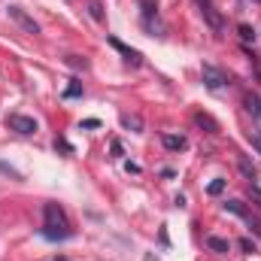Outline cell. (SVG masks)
<instances>
[{
  "instance_id": "18",
  "label": "cell",
  "mask_w": 261,
  "mask_h": 261,
  "mask_svg": "<svg viewBox=\"0 0 261 261\" xmlns=\"http://www.w3.org/2000/svg\"><path fill=\"white\" fill-rule=\"evenodd\" d=\"M67 64H70V67H76V70H79V67L85 70V67H88V61H85V58H76V55H67Z\"/></svg>"
},
{
  "instance_id": "1",
  "label": "cell",
  "mask_w": 261,
  "mask_h": 261,
  "mask_svg": "<svg viewBox=\"0 0 261 261\" xmlns=\"http://www.w3.org/2000/svg\"><path fill=\"white\" fill-rule=\"evenodd\" d=\"M43 219H46V225H43V237L46 240H67V237H73V225H70L67 213L58 203H46L43 206Z\"/></svg>"
},
{
  "instance_id": "10",
  "label": "cell",
  "mask_w": 261,
  "mask_h": 261,
  "mask_svg": "<svg viewBox=\"0 0 261 261\" xmlns=\"http://www.w3.org/2000/svg\"><path fill=\"white\" fill-rule=\"evenodd\" d=\"M243 107H246V113H249V116L261 119V100L255 97V94H246V97H243Z\"/></svg>"
},
{
  "instance_id": "6",
  "label": "cell",
  "mask_w": 261,
  "mask_h": 261,
  "mask_svg": "<svg viewBox=\"0 0 261 261\" xmlns=\"http://www.w3.org/2000/svg\"><path fill=\"white\" fill-rule=\"evenodd\" d=\"M107 43H110V46H113V49H116V52H119V55H122V58H125L128 64H134V67H140V64H143V55H140L137 49L125 46V43H122L119 37H107Z\"/></svg>"
},
{
  "instance_id": "9",
  "label": "cell",
  "mask_w": 261,
  "mask_h": 261,
  "mask_svg": "<svg viewBox=\"0 0 261 261\" xmlns=\"http://www.w3.org/2000/svg\"><path fill=\"white\" fill-rule=\"evenodd\" d=\"M195 122L200 128H206V134H219V122L213 116H206V113H195Z\"/></svg>"
},
{
  "instance_id": "12",
  "label": "cell",
  "mask_w": 261,
  "mask_h": 261,
  "mask_svg": "<svg viewBox=\"0 0 261 261\" xmlns=\"http://www.w3.org/2000/svg\"><path fill=\"white\" fill-rule=\"evenodd\" d=\"M225 186H228V179H222V176H219V179H213V182H210V186H206V195H222V192H225Z\"/></svg>"
},
{
  "instance_id": "13",
  "label": "cell",
  "mask_w": 261,
  "mask_h": 261,
  "mask_svg": "<svg viewBox=\"0 0 261 261\" xmlns=\"http://www.w3.org/2000/svg\"><path fill=\"white\" fill-rule=\"evenodd\" d=\"M88 12H91L94 21H103V6H100V0H88Z\"/></svg>"
},
{
  "instance_id": "7",
  "label": "cell",
  "mask_w": 261,
  "mask_h": 261,
  "mask_svg": "<svg viewBox=\"0 0 261 261\" xmlns=\"http://www.w3.org/2000/svg\"><path fill=\"white\" fill-rule=\"evenodd\" d=\"M225 210H228V213H237V216H243V219H246V222H249V225H252V228L261 234V228H258V222H255V216H252V213H249V210H246L240 200H228V203H225Z\"/></svg>"
},
{
  "instance_id": "25",
  "label": "cell",
  "mask_w": 261,
  "mask_h": 261,
  "mask_svg": "<svg viewBox=\"0 0 261 261\" xmlns=\"http://www.w3.org/2000/svg\"><path fill=\"white\" fill-rule=\"evenodd\" d=\"M146 261H155V258H152V255H146Z\"/></svg>"
},
{
  "instance_id": "24",
  "label": "cell",
  "mask_w": 261,
  "mask_h": 261,
  "mask_svg": "<svg viewBox=\"0 0 261 261\" xmlns=\"http://www.w3.org/2000/svg\"><path fill=\"white\" fill-rule=\"evenodd\" d=\"M52 261H67V258H64V255H61V258H52Z\"/></svg>"
},
{
  "instance_id": "19",
  "label": "cell",
  "mask_w": 261,
  "mask_h": 261,
  "mask_svg": "<svg viewBox=\"0 0 261 261\" xmlns=\"http://www.w3.org/2000/svg\"><path fill=\"white\" fill-rule=\"evenodd\" d=\"M79 94H82V85H79V82H73V85H67L64 97H79Z\"/></svg>"
},
{
  "instance_id": "4",
  "label": "cell",
  "mask_w": 261,
  "mask_h": 261,
  "mask_svg": "<svg viewBox=\"0 0 261 261\" xmlns=\"http://www.w3.org/2000/svg\"><path fill=\"white\" fill-rule=\"evenodd\" d=\"M6 128L15 130V134H21V137H31V134H37V122H34L31 116H18V113H12V116L6 119Z\"/></svg>"
},
{
  "instance_id": "22",
  "label": "cell",
  "mask_w": 261,
  "mask_h": 261,
  "mask_svg": "<svg viewBox=\"0 0 261 261\" xmlns=\"http://www.w3.org/2000/svg\"><path fill=\"white\" fill-rule=\"evenodd\" d=\"M97 125H100L97 119H85V122H82V128H97Z\"/></svg>"
},
{
  "instance_id": "11",
  "label": "cell",
  "mask_w": 261,
  "mask_h": 261,
  "mask_svg": "<svg viewBox=\"0 0 261 261\" xmlns=\"http://www.w3.org/2000/svg\"><path fill=\"white\" fill-rule=\"evenodd\" d=\"M206 246H210L213 252H231V243L222 240V237H206Z\"/></svg>"
},
{
  "instance_id": "14",
  "label": "cell",
  "mask_w": 261,
  "mask_h": 261,
  "mask_svg": "<svg viewBox=\"0 0 261 261\" xmlns=\"http://www.w3.org/2000/svg\"><path fill=\"white\" fill-rule=\"evenodd\" d=\"M246 140L252 143V149H255V152H258V155H261V130H258V128L246 130Z\"/></svg>"
},
{
  "instance_id": "5",
  "label": "cell",
  "mask_w": 261,
  "mask_h": 261,
  "mask_svg": "<svg viewBox=\"0 0 261 261\" xmlns=\"http://www.w3.org/2000/svg\"><path fill=\"white\" fill-rule=\"evenodd\" d=\"M6 12H9V18H12V21H15L24 34H40V24H37V21H34V18H31L21 6H9Z\"/></svg>"
},
{
  "instance_id": "3",
  "label": "cell",
  "mask_w": 261,
  "mask_h": 261,
  "mask_svg": "<svg viewBox=\"0 0 261 261\" xmlns=\"http://www.w3.org/2000/svg\"><path fill=\"white\" fill-rule=\"evenodd\" d=\"M200 76H203V85H206L210 91H219V88H225V85H228V73H222L219 67H213V64L200 67Z\"/></svg>"
},
{
  "instance_id": "16",
  "label": "cell",
  "mask_w": 261,
  "mask_h": 261,
  "mask_svg": "<svg viewBox=\"0 0 261 261\" xmlns=\"http://www.w3.org/2000/svg\"><path fill=\"white\" fill-rule=\"evenodd\" d=\"M122 125H125V128H134V130H140V128H143L137 116H122Z\"/></svg>"
},
{
  "instance_id": "17",
  "label": "cell",
  "mask_w": 261,
  "mask_h": 261,
  "mask_svg": "<svg viewBox=\"0 0 261 261\" xmlns=\"http://www.w3.org/2000/svg\"><path fill=\"white\" fill-rule=\"evenodd\" d=\"M0 173H6L9 179H21V173H18L15 167H9V164H3V161H0Z\"/></svg>"
},
{
  "instance_id": "2",
  "label": "cell",
  "mask_w": 261,
  "mask_h": 261,
  "mask_svg": "<svg viewBox=\"0 0 261 261\" xmlns=\"http://www.w3.org/2000/svg\"><path fill=\"white\" fill-rule=\"evenodd\" d=\"M197 9H200V15H203V21L213 28V31H222L225 28V18H222V12L216 9V3L213 0H195Z\"/></svg>"
},
{
  "instance_id": "21",
  "label": "cell",
  "mask_w": 261,
  "mask_h": 261,
  "mask_svg": "<svg viewBox=\"0 0 261 261\" xmlns=\"http://www.w3.org/2000/svg\"><path fill=\"white\" fill-rule=\"evenodd\" d=\"M240 249H243V252H246V255H252V252H255V243H252V240H246V237H243V240H240Z\"/></svg>"
},
{
  "instance_id": "8",
  "label": "cell",
  "mask_w": 261,
  "mask_h": 261,
  "mask_svg": "<svg viewBox=\"0 0 261 261\" xmlns=\"http://www.w3.org/2000/svg\"><path fill=\"white\" fill-rule=\"evenodd\" d=\"M161 143H164V149H170V152H182V149L189 146V140H186L182 134H161Z\"/></svg>"
},
{
  "instance_id": "20",
  "label": "cell",
  "mask_w": 261,
  "mask_h": 261,
  "mask_svg": "<svg viewBox=\"0 0 261 261\" xmlns=\"http://www.w3.org/2000/svg\"><path fill=\"white\" fill-rule=\"evenodd\" d=\"M240 37H243V40H255V31H252L249 24H240Z\"/></svg>"
},
{
  "instance_id": "23",
  "label": "cell",
  "mask_w": 261,
  "mask_h": 261,
  "mask_svg": "<svg viewBox=\"0 0 261 261\" xmlns=\"http://www.w3.org/2000/svg\"><path fill=\"white\" fill-rule=\"evenodd\" d=\"M122 152H125V149H122V143H119V140H113V155H122Z\"/></svg>"
},
{
  "instance_id": "15",
  "label": "cell",
  "mask_w": 261,
  "mask_h": 261,
  "mask_svg": "<svg viewBox=\"0 0 261 261\" xmlns=\"http://www.w3.org/2000/svg\"><path fill=\"white\" fill-rule=\"evenodd\" d=\"M240 173H243V176H246L249 182H255V167H249L246 161H240Z\"/></svg>"
}]
</instances>
